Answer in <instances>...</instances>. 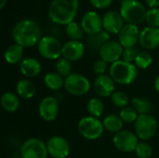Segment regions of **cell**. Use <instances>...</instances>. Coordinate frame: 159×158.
Listing matches in <instances>:
<instances>
[{
  "label": "cell",
  "mask_w": 159,
  "mask_h": 158,
  "mask_svg": "<svg viewBox=\"0 0 159 158\" xmlns=\"http://www.w3.org/2000/svg\"><path fill=\"white\" fill-rule=\"evenodd\" d=\"M12 37L16 44L22 47H32L38 45L41 37L39 25L33 20H19L12 29Z\"/></svg>",
  "instance_id": "1"
},
{
  "label": "cell",
  "mask_w": 159,
  "mask_h": 158,
  "mask_svg": "<svg viewBox=\"0 0 159 158\" xmlns=\"http://www.w3.org/2000/svg\"><path fill=\"white\" fill-rule=\"evenodd\" d=\"M79 7V0H52L48 7L49 20L59 25L74 21Z\"/></svg>",
  "instance_id": "2"
},
{
  "label": "cell",
  "mask_w": 159,
  "mask_h": 158,
  "mask_svg": "<svg viewBox=\"0 0 159 158\" xmlns=\"http://www.w3.org/2000/svg\"><path fill=\"white\" fill-rule=\"evenodd\" d=\"M109 75L119 85H130L138 76V68L134 63L119 60L110 65Z\"/></svg>",
  "instance_id": "3"
},
{
  "label": "cell",
  "mask_w": 159,
  "mask_h": 158,
  "mask_svg": "<svg viewBox=\"0 0 159 158\" xmlns=\"http://www.w3.org/2000/svg\"><path fill=\"white\" fill-rule=\"evenodd\" d=\"M119 12L125 21L130 24L139 25L145 21L147 10L138 0H123Z\"/></svg>",
  "instance_id": "4"
},
{
  "label": "cell",
  "mask_w": 159,
  "mask_h": 158,
  "mask_svg": "<svg viewBox=\"0 0 159 158\" xmlns=\"http://www.w3.org/2000/svg\"><path fill=\"white\" fill-rule=\"evenodd\" d=\"M77 129L79 134L86 140L95 141L102 137L104 127L102 121L94 116H85L82 117L78 124Z\"/></svg>",
  "instance_id": "5"
},
{
  "label": "cell",
  "mask_w": 159,
  "mask_h": 158,
  "mask_svg": "<svg viewBox=\"0 0 159 158\" xmlns=\"http://www.w3.org/2000/svg\"><path fill=\"white\" fill-rule=\"evenodd\" d=\"M158 124L157 118L150 115H140L134 123L135 133L138 138L143 142L151 140L157 133Z\"/></svg>",
  "instance_id": "6"
},
{
  "label": "cell",
  "mask_w": 159,
  "mask_h": 158,
  "mask_svg": "<svg viewBox=\"0 0 159 158\" xmlns=\"http://www.w3.org/2000/svg\"><path fill=\"white\" fill-rule=\"evenodd\" d=\"M91 84L87 76L79 73H72L64 78V88L73 96H84L90 90Z\"/></svg>",
  "instance_id": "7"
},
{
  "label": "cell",
  "mask_w": 159,
  "mask_h": 158,
  "mask_svg": "<svg viewBox=\"0 0 159 158\" xmlns=\"http://www.w3.org/2000/svg\"><path fill=\"white\" fill-rule=\"evenodd\" d=\"M37 49L39 54L47 60H59L61 56L62 51V45L61 44L60 40L51 35L43 36L38 45Z\"/></svg>",
  "instance_id": "8"
},
{
  "label": "cell",
  "mask_w": 159,
  "mask_h": 158,
  "mask_svg": "<svg viewBox=\"0 0 159 158\" xmlns=\"http://www.w3.org/2000/svg\"><path fill=\"white\" fill-rule=\"evenodd\" d=\"M21 158H48L47 143L37 138H30L24 141L20 148Z\"/></svg>",
  "instance_id": "9"
},
{
  "label": "cell",
  "mask_w": 159,
  "mask_h": 158,
  "mask_svg": "<svg viewBox=\"0 0 159 158\" xmlns=\"http://www.w3.org/2000/svg\"><path fill=\"white\" fill-rule=\"evenodd\" d=\"M113 143L116 150L122 153L135 152L139 143V138L135 132L128 129H122L113 137Z\"/></svg>",
  "instance_id": "10"
},
{
  "label": "cell",
  "mask_w": 159,
  "mask_h": 158,
  "mask_svg": "<svg viewBox=\"0 0 159 158\" xmlns=\"http://www.w3.org/2000/svg\"><path fill=\"white\" fill-rule=\"evenodd\" d=\"M38 113L40 117L46 122L56 120L60 113V103L58 99L53 96L43 98L38 105Z\"/></svg>",
  "instance_id": "11"
},
{
  "label": "cell",
  "mask_w": 159,
  "mask_h": 158,
  "mask_svg": "<svg viewBox=\"0 0 159 158\" xmlns=\"http://www.w3.org/2000/svg\"><path fill=\"white\" fill-rule=\"evenodd\" d=\"M48 156L52 158H67L70 155L71 147L69 142L61 136H53L46 142Z\"/></svg>",
  "instance_id": "12"
},
{
  "label": "cell",
  "mask_w": 159,
  "mask_h": 158,
  "mask_svg": "<svg viewBox=\"0 0 159 158\" xmlns=\"http://www.w3.org/2000/svg\"><path fill=\"white\" fill-rule=\"evenodd\" d=\"M124 47L118 41L110 40L100 49V57L107 63H114L122 59Z\"/></svg>",
  "instance_id": "13"
},
{
  "label": "cell",
  "mask_w": 159,
  "mask_h": 158,
  "mask_svg": "<svg viewBox=\"0 0 159 158\" xmlns=\"http://www.w3.org/2000/svg\"><path fill=\"white\" fill-rule=\"evenodd\" d=\"M93 89L98 97L108 98L116 91V82L109 74L98 75L93 82Z\"/></svg>",
  "instance_id": "14"
},
{
  "label": "cell",
  "mask_w": 159,
  "mask_h": 158,
  "mask_svg": "<svg viewBox=\"0 0 159 158\" xmlns=\"http://www.w3.org/2000/svg\"><path fill=\"white\" fill-rule=\"evenodd\" d=\"M124 21L120 12L110 10L102 16V28L109 34H117L124 27Z\"/></svg>",
  "instance_id": "15"
},
{
  "label": "cell",
  "mask_w": 159,
  "mask_h": 158,
  "mask_svg": "<svg viewBox=\"0 0 159 158\" xmlns=\"http://www.w3.org/2000/svg\"><path fill=\"white\" fill-rule=\"evenodd\" d=\"M80 24L88 35L95 34L102 31V18L96 11L86 12L81 19Z\"/></svg>",
  "instance_id": "16"
},
{
  "label": "cell",
  "mask_w": 159,
  "mask_h": 158,
  "mask_svg": "<svg viewBox=\"0 0 159 158\" xmlns=\"http://www.w3.org/2000/svg\"><path fill=\"white\" fill-rule=\"evenodd\" d=\"M140 33L138 25L127 23L118 34V42L124 48L133 47L139 42Z\"/></svg>",
  "instance_id": "17"
},
{
  "label": "cell",
  "mask_w": 159,
  "mask_h": 158,
  "mask_svg": "<svg viewBox=\"0 0 159 158\" xmlns=\"http://www.w3.org/2000/svg\"><path fill=\"white\" fill-rule=\"evenodd\" d=\"M139 43L144 49L154 50L159 47V28L145 27L140 33Z\"/></svg>",
  "instance_id": "18"
},
{
  "label": "cell",
  "mask_w": 159,
  "mask_h": 158,
  "mask_svg": "<svg viewBox=\"0 0 159 158\" xmlns=\"http://www.w3.org/2000/svg\"><path fill=\"white\" fill-rule=\"evenodd\" d=\"M85 53V46L81 41L69 40L62 45L61 56L69 61H79Z\"/></svg>",
  "instance_id": "19"
},
{
  "label": "cell",
  "mask_w": 159,
  "mask_h": 158,
  "mask_svg": "<svg viewBox=\"0 0 159 158\" xmlns=\"http://www.w3.org/2000/svg\"><path fill=\"white\" fill-rule=\"evenodd\" d=\"M20 71L23 76L31 79L40 74L42 71V65L35 58H25L20 63Z\"/></svg>",
  "instance_id": "20"
},
{
  "label": "cell",
  "mask_w": 159,
  "mask_h": 158,
  "mask_svg": "<svg viewBox=\"0 0 159 158\" xmlns=\"http://www.w3.org/2000/svg\"><path fill=\"white\" fill-rule=\"evenodd\" d=\"M110 41V34L106 31L102 30L98 34L88 35L86 42L88 47L92 51H100L102 46Z\"/></svg>",
  "instance_id": "21"
},
{
  "label": "cell",
  "mask_w": 159,
  "mask_h": 158,
  "mask_svg": "<svg viewBox=\"0 0 159 158\" xmlns=\"http://www.w3.org/2000/svg\"><path fill=\"white\" fill-rule=\"evenodd\" d=\"M36 88L34 84L28 78L20 79L16 85V93L20 98L29 100L34 97Z\"/></svg>",
  "instance_id": "22"
},
{
  "label": "cell",
  "mask_w": 159,
  "mask_h": 158,
  "mask_svg": "<svg viewBox=\"0 0 159 158\" xmlns=\"http://www.w3.org/2000/svg\"><path fill=\"white\" fill-rule=\"evenodd\" d=\"M0 103H1L2 108L6 112L12 114L18 111L20 107V97L17 95V93L7 91L2 95Z\"/></svg>",
  "instance_id": "23"
},
{
  "label": "cell",
  "mask_w": 159,
  "mask_h": 158,
  "mask_svg": "<svg viewBox=\"0 0 159 158\" xmlns=\"http://www.w3.org/2000/svg\"><path fill=\"white\" fill-rule=\"evenodd\" d=\"M23 48L21 46L18 44H13L10 45L5 51L4 58L5 61L8 64H16V63H20V61L23 60Z\"/></svg>",
  "instance_id": "24"
},
{
  "label": "cell",
  "mask_w": 159,
  "mask_h": 158,
  "mask_svg": "<svg viewBox=\"0 0 159 158\" xmlns=\"http://www.w3.org/2000/svg\"><path fill=\"white\" fill-rule=\"evenodd\" d=\"M102 124L105 130L115 134L121 131L124 126V122L119 116V115H115V114L106 115L102 120Z\"/></svg>",
  "instance_id": "25"
},
{
  "label": "cell",
  "mask_w": 159,
  "mask_h": 158,
  "mask_svg": "<svg viewBox=\"0 0 159 158\" xmlns=\"http://www.w3.org/2000/svg\"><path fill=\"white\" fill-rule=\"evenodd\" d=\"M45 86L53 91H57L64 88V78L57 72H49L44 76Z\"/></svg>",
  "instance_id": "26"
},
{
  "label": "cell",
  "mask_w": 159,
  "mask_h": 158,
  "mask_svg": "<svg viewBox=\"0 0 159 158\" xmlns=\"http://www.w3.org/2000/svg\"><path fill=\"white\" fill-rule=\"evenodd\" d=\"M87 111L90 116L100 118L104 111L103 102L100 98H91L87 103Z\"/></svg>",
  "instance_id": "27"
},
{
  "label": "cell",
  "mask_w": 159,
  "mask_h": 158,
  "mask_svg": "<svg viewBox=\"0 0 159 158\" xmlns=\"http://www.w3.org/2000/svg\"><path fill=\"white\" fill-rule=\"evenodd\" d=\"M131 106L136 110V112L140 115H147L150 114L152 110V103L150 101L140 98V97H134L130 101Z\"/></svg>",
  "instance_id": "28"
},
{
  "label": "cell",
  "mask_w": 159,
  "mask_h": 158,
  "mask_svg": "<svg viewBox=\"0 0 159 158\" xmlns=\"http://www.w3.org/2000/svg\"><path fill=\"white\" fill-rule=\"evenodd\" d=\"M65 32H66V35L70 38V40H75V41H80L84 37V34H85L81 24H78L75 20L66 25Z\"/></svg>",
  "instance_id": "29"
},
{
  "label": "cell",
  "mask_w": 159,
  "mask_h": 158,
  "mask_svg": "<svg viewBox=\"0 0 159 158\" xmlns=\"http://www.w3.org/2000/svg\"><path fill=\"white\" fill-rule=\"evenodd\" d=\"M153 62V57L148 51H140L134 61V64L138 69L145 70L151 66Z\"/></svg>",
  "instance_id": "30"
},
{
  "label": "cell",
  "mask_w": 159,
  "mask_h": 158,
  "mask_svg": "<svg viewBox=\"0 0 159 158\" xmlns=\"http://www.w3.org/2000/svg\"><path fill=\"white\" fill-rule=\"evenodd\" d=\"M119 116L121 117V119L123 120L124 123L131 124V123L136 122V120H137V118L139 116V114L130 105V106H127V107H124V108L120 109Z\"/></svg>",
  "instance_id": "31"
},
{
  "label": "cell",
  "mask_w": 159,
  "mask_h": 158,
  "mask_svg": "<svg viewBox=\"0 0 159 158\" xmlns=\"http://www.w3.org/2000/svg\"><path fill=\"white\" fill-rule=\"evenodd\" d=\"M55 69H56V72L60 75H61L63 78H65V77H67L68 75H70L72 74V64H71V61H67L64 58H60L56 61Z\"/></svg>",
  "instance_id": "32"
},
{
  "label": "cell",
  "mask_w": 159,
  "mask_h": 158,
  "mask_svg": "<svg viewBox=\"0 0 159 158\" xmlns=\"http://www.w3.org/2000/svg\"><path fill=\"white\" fill-rule=\"evenodd\" d=\"M111 101L116 107L120 109L129 106V103L130 102L128 94L124 91H115L111 96Z\"/></svg>",
  "instance_id": "33"
},
{
  "label": "cell",
  "mask_w": 159,
  "mask_h": 158,
  "mask_svg": "<svg viewBox=\"0 0 159 158\" xmlns=\"http://www.w3.org/2000/svg\"><path fill=\"white\" fill-rule=\"evenodd\" d=\"M136 156L139 158H151L153 156V148L146 142H139L136 150Z\"/></svg>",
  "instance_id": "34"
},
{
  "label": "cell",
  "mask_w": 159,
  "mask_h": 158,
  "mask_svg": "<svg viewBox=\"0 0 159 158\" xmlns=\"http://www.w3.org/2000/svg\"><path fill=\"white\" fill-rule=\"evenodd\" d=\"M145 21L151 27L159 28V8H150L146 12Z\"/></svg>",
  "instance_id": "35"
},
{
  "label": "cell",
  "mask_w": 159,
  "mask_h": 158,
  "mask_svg": "<svg viewBox=\"0 0 159 158\" xmlns=\"http://www.w3.org/2000/svg\"><path fill=\"white\" fill-rule=\"evenodd\" d=\"M139 53H140V50L136 47L124 48L121 60H123L127 62H129V63H134V61Z\"/></svg>",
  "instance_id": "36"
},
{
  "label": "cell",
  "mask_w": 159,
  "mask_h": 158,
  "mask_svg": "<svg viewBox=\"0 0 159 158\" xmlns=\"http://www.w3.org/2000/svg\"><path fill=\"white\" fill-rule=\"evenodd\" d=\"M92 69H93L94 74H97V76L105 74V72L107 71V62L104 61L102 59H98L93 63Z\"/></svg>",
  "instance_id": "37"
},
{
  "label": "cell",
  "mask_w": 159,
  "mask_h": 158,
  "mask_svg": "<svg viewBox=\"0 0 159 158\" xmlns=\"http://www.w3.org/2000/svg\"><path fill=\"white\" fill-rule=\"evenodd\" d=\"M89 2L94 7L102 9L110 7L113 3V0H89Z\"/></svg>",
  "instance_id": "38"
},
{
  "label": "cell",
  "mask_w": 159,
  "mask_h": 158,
  "mask_svg": "<svg viewBox=\"0 0 159 158\" xmlns=\"http://www.w3.org/2000/svg\"><path fill=\"white\" fill-rule=\"evenodd\" d=\"M148 7L151 8H158L159 7V0H145Z\"/></svg>",
  "instance_id": "39"
},
{
  "label": "cell",
  "mask_w": 159,
  "mask_h": 158,
  "mask_svg": "<svg viewBox=\"0 0 159 158\" xmlns=\"http://www.w3.org/2000/svg\"><path fill=\"white\" fill-rule=\"evenodd\" d=\"M154 86H155V89L157 90V92L159 93V75L157 77V78H156Z\"/></svg>",
  "instance_id": "40"
},
{
  "label": "cell",
  "mask_w": 159,
  "mask_h": 158,
  "mask_svg": "<svg viewBox=\"0 0 159 158\" xmlns=\"http://www.w3.org/2000/svg\"><path fill=\"white\" fill-rule=\"evenodd\" d=\"M7 1V0H0V8H3V7L6 6Z\"/></svg>",
  "instance_id": "41"
},
{
  "label": "cell",
  "mask_w": 159,
  "mask_h": 158,
  "mask_svg": "<svg viewBox=\"0 0 159 158\" xmlns=\"http://www.w3.org/2000/svg\"><path fill=\"white\" fill-rule=\"evenodd\" d=\"M158 50H159V47H158Z\"/></svg>",
  "instance_id": "42"
},
{
  "label": "cell",
  "mask_w": 159,
  "mask_h": 158,
  "mask_svg": "<svg viewBox=\"0 0 159 158\" xmlns=\"http://www.w3.org/2000/svg\"><path fill=\"white\" fill-rule=\"evenodd\" d=\"M122 1H123V0H122Z\"/></svg>",
  "instance_id": "43"
}]
</instances>
